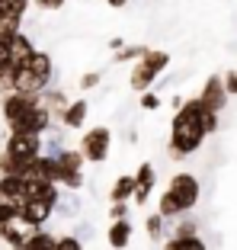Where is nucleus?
I'll list each match as a JSON object with an SVG mask.
<instances>
[{
  "label": "nucleus",
  "instance_id": "obj_1",
  "mask_svg": "<svg viewBox=\"0 0 237 250\" xmlns=\"http://www.w3.org/2000/svg\"><path fill=\"white\" fill-rule=\"evenodd\" d=\"M218 122H221V116L208 112L196 96L183 100L179 109L173 112L170 138H167V154H170V161H183V157L196 154V151L205 145L208 135L218 132Z\"/></svg>",
  "mask_w": 237,
  "mask_h": 250
},
{
  "label": "nucleus",
  "instance_id": "obj_2",
  "mask_svg": "<svg viewBox=\"0 0 237 250\" xmlns=\"http://www.w3.org/2000/svg\"><path fill=\"white\" fill-rule=\"evenodd\" d=\"M167 67H170V55L160 52V48H148V52H144V55H141V58L132 64L128 87H132L135 93H148V90H154L157 77H160Z\"/></svg>",
  "mask_w": 237,
  "mask_h": 250
},
{
  "label": "nucleus",
  "instance_id": "obj_3",
  "mask_svg": "<svg viewBox=\"0 0 237 250\" xmlns=\"http://www.w3.org/2000/svg\"><path fill=\"white\" fill-rule=\"evenodd\" d=\"M52 183L64 186L67 192H80L83 186V157L77 147H64L58 157H52Z\"/></svg>",
  "mask_w": 237,
  "mask_h": 250
},
{
  "label": "nucleus",
  "instance_id": "obj_4",
  "mask_svg": "<svg viewBox=\"0 0 237 250\" xmlns=\"http://www.w3.org/2000/svg\"><path fill=\"white\" fill-rule=\"evenodd\" d=\"M167 196L173 199L179 206V212H193L196 206H199V196H202V186H199V177L196 173H189V170H179V173H173L170 183H167Z\"/></svg>",
  "mask_w": 237,
  "mask_h": 250
},
{
  "label": "nucleus",
  "instance_id": "obj_5",
  "mask_svg": "<svg viewBox=\"0 0 237 250\" xmlns=\"http://www.w3.org/2000/svg\"><path fill=\"white\" fill-rule=\"evenodd\" d=\"M80 157L83 164H103L112 151V128L109 125H93L80 135Z\"/></svg>",
  "mask_w": 237,
  "mask_h": 250
},
{
  "label": "nucleus",
  "instance_id": "obj_6",
  "mask_svg": "<svg viewBox=\"0 0 237 250\" xmlns=\"http://www.w3.org/2000/svg\"><path fill=\"white\" fill-rule=\"evenodd\" d=\"M3 154L13 157L16 164H29L32 157L42 154V135H22V132H10L3 141Z\"/></svg>",
  "mask_w": 237,
  "mask_h": 250
},
{
  "label": "nucleus",
  "instance_id": "obj_7",
  "mask_svg": "<svg viewBox=\"0 0 237 250\" xmlns=\"http://www.w3.org/2000/svg\"><path fill=\"white\" fill-rule=\"evenodd\" d=\"M39 106V96H22V93H0V112H3V122L13 132L22 119L29 116V109Z\"/></svg>",
  "mask_w": 237,
  "mask_h": 250
},
{
  "label": "nucleus",
  "instance_id": "obj_8",
  "mask_svg": "<svg viewBox=\"0 0 237 250\" xmlns=\"http://www.w3.org/2000/svg\"><path fill=\"white\" fill-rule=\"evenodd\" d=\"M202 106H205L208 112H215V116H221V109L228 106V90H224V81H221V74H212L205 83H202L199 96H196Z\"/></svg>",
  "mask_w": 237,
  "mask_h": 250
},
{
  "label": "nucleus",
  "instance_id": "obj_9",
  "mask_svg": "<svg viewBox=\"0 0 237 250\" xmlns=\"http://www.w3.org/2000/svg\"><path fill=\"white\" fill-rule=\"evenodd\" d=\"M132 177H135V196H132V202L141 208V206H148V199L154 196V186H157L154 164H151V161H141L138 170H135Z\"/></svg>",
  "mask_w": 237,
  "mask_h": 250
},
{
  "label": "nucleus",
  "instance_id": "obj_10",
  "mask_svg": "<svg viewBox=\"0 0 237 250\" xmlns=\"http://www.w3.org/2000/svg\"><path fill=\"white\" fill-rule=\"evenodd\" d=\"M55 215V208L48 206V202H22L20 206V218H16V225H22L26 231H39L48 225V218Z\"/></svg>",
  "mask_w": 237,
  "mask_h": 250
},
{
  "label": "nucleus",
  "instance_id": "obj_11",
  "mask_svg": "<svg viewBox=\"0 0 237 250\" xmlns=\"http://www.w3.org/2000/svg\"><path fill=\"white\" fill-rule=\"evenodd\" d=\"M67 103H71L67 93H64V90H58V87H45L42 96H39V106L52 116V125H61V116H64Z\"/></svg>",
  "mask_w": 237,
  "mask_h": 250
},
{
  "label": "nucleus",
  "instance_id": "obj_12",
  "mask_svg": "<svg viewBox=\"0 0 237 250\" xmlns=\"http://www.w3.org/2000/svg\"><path fill=\"white\" fill-rule=\"evenodd\" d=\"M7 52H10V71H16V67H22L32 58L36 45H32V39L26 32H16L13 39H7Z\"/></svg>",
  "mask_w": 237,
  "mask_h": 250
},
{
  "label": "nucleus",
  "instance_id": "obj_13",
  "mask_svg": "<svg viewBox=\"0 0 237 250\" xmlns=\"http://www.w3.org/2000/svg\"><path fill=\"white\" fill-rule=\"evenodd\" d=\"M132 234H135V225L132 218H122V221H109V228H106V244L112 250H125L132 244Z\"/></svg>",
  "mask_w": 237,
  "mask_h": 250
},
{
  "label": "nucleus",
  "instance_id": "obj_14",
  "mask_svg": "<svg viewBox=\"0 0 237 250\" xmlns=\"http://www.w3.org/2000/svg\"><path fill=\"white\" fill-rule=\"evenodd\" d=\"M87 112H90V103L87 100H71L64 109V116H61V128H67V132H80L83 122H87Z\"/></svg>",
  "mask_w": 237,
  "mask_h": 250
},
{
  "label": "nucleus",
  "instance_id": "obj_15",
  "mask_svg": "<svg viewBox=\"0 0 237 250\" xmlns=\"http://www.w3.org/2000/svg\"><path fill=\"white\" fill-rule=\"evenodd\" d=\"M0 199L13 202V206H22L26 202V180L22 177H0Z\"/></svg>",
  "mask_w": 237,
  "mask_h": 250
},
{
  "label": "nucleus",
  "instance_id": "obj_16",
  "mask_svg": "<svg viewBox=\"0 0 237 250\" xmlns=\"http://www.w3.org/2000/svg\"><path fill=\"white\" fill-rule=\"evenodd\" d=\"M132 196H135V177H132V173H122V177H116V183L109 186V206L132 202Z\"/></svg>",
  "mask_w": 237,
  "mask_h": 250
},
{
  "label": "nucleus",
  "instance_id": "obj_17",
  "mask_svg": "<svg viewBox=\"0 0 237 250\" xmlns=\"http://www.w3.org/2000/svg\"><path fill=\"white\" fill-rule=\"evenodd\" d=\"M26 67H29L32 74H39V77H45V81H52V71H55V61H52V55L48 52H32V58L26 61Z\"/></svg>",
  "mask_w": 237,
  "mask_h": 250
},
{
  "label": "nucleus",
  "instance_id": "obj_18",
  "mask_svg": "<svg viewBox=\"0 0 237 250\" xmlns=\"http://www.w3.org/2000/svg\"><path fill=\"white\" fill-rule=\"evenodd\" d=\"M55 241H58V237H55L52 231L39 228V231H29V234H26L22 250H55Z\"/></svg>",
  "mask_w": 237,
  "mask_h": 250
},
{
  "label": "nucleus",
  "instance_id": "obj_19",
  "mask_svg": "<svg viewBox=\"0 0 237 250\" xmlns=\"http://www.w3.org/2000/svg\"><path fill=\"white\" fill-rule=\"evenodd\" d=\"M26 10H29V0H0V20L22 22Z\"/></svg>",
  "mask_w": 237,
  "mask_h": 250
},
{
  "label": "nucleus",
  "instance_id": "obj_20",
  "mask_svg": "<svg viewBox=\"0 0 237 250\" xmlns=\"http://www.w3.org/2000/svg\"><path fill=\"white\" fill-rule=\"evenodd\" d=\"M26 234H29V231L22 228V225H3V228H0V241L7 244L10 250H20L22 244H26Z\"/></svg>",
  "mask_w": 237,
  "mask_h": 250
},
{
  "label": "nucleus",
  "instance_id": "obj_21",
  "mask_svg": "<svg viewBox=\"0 0 237 250\" xmlns=\"http://www.w3.org/2000/svg\"><path fill=\"white\" fill-rule=\"evenodd\" d=\"M55 212H58L61 218H74V215L80 212V196H77V192H61V199L55 202Z\"/></svg>",
  "mask_w": 237,
  "mask_h": 250
},
{
  "label": "nucleus",
  "instance_id": "obj_22",
  "mask_svg": "<svg viewBox=\"0 0 237 250\" xmlns=\"http://www.w3.org/2000/svg\"><path fill=\"white\" fill-rule=\"evenodd\" d=\"M163 250H208V244L202 237H167Z\"/></svg>",
  "mask_w": 237,
  "mask_h": 250
},
{
  "label": "nucleus",
  "instance_id": "obj_23",
  "mask_svg": "<svg viewBox=\"0 0 237 250\" xmlns=\"http://www.w3.org/2000/svg\"><path fill=\"white\" fill-rule=\"evenodd\" d=\"M148 52V48H144V45H122V48H118L116 55H112V64H122V61H138L141 55Z\"/></svg>",
  "mask_w": 237,
  "mask_h": 250
},
{
  "label": "nucleus",
  "instance_id": "obj_24",
  "mask_svg": "<svg viewBox=\"0 0 237 250\" xmlns=\"http://www.w3.org/2000/svg\"><path fill=\"white\" fill-rule=\"evenodd\" d=\"M170 237H199V225H196L193 218H177V225H173V234Z\"/></svg>",
  "mask_w": 237,
  "mask_h": 250
},
{
  "label": "nucleus",
  "instance_id": "obj_25",
  "mask_svg": "<svg viewBox=\"0 0 237 250\" xmlns=\"http://www.w3.org/2000/svg\"><path fill=\"white\" fill-rule=\"evenodd\" d=\"M163 228H167V221L160 218L157 212H151L148 218H144V231H148V237L151 241H157V237H163Z\"/></svg>",
  "mask_w": 237,
  "mask_h": 250
},
{
  "label": "nucleus",
  "instance_id": "obj_26",
  "mask_svg": "<svg viewBox=\"0 0 237 250\" xmlns=\"http://www.w3.org/2000/svg\"><path fill=\"white\" fill-rule=\"evenodd\" d=\"M22 167L26 164H16L13 157H7L0 151V177H22Z\"/></svg>",
  "mask_w": 237,
  "mask_h": 250
},
{
  "label": "nucleus",
  "instance_id": "obj_27",
  "mask_svg": "<svg viewBox=\"0 0 237 250\" xmlns=\"http://www.w3.org/2000/svg\"><path fill=\"white\" fill-rule=\"evenodd\" d=\"M16 218H20V206L0 202V228H3V225H16Z\"/></svg>",
  "mask_w": 237,
  "mask_h": 250
},
{
  "label": "nucleus",
  "instance_id": "obj_28",
  "mask_svg": "<svg viewBox=\"0 0 237 250\" xmlns=\"http://www.w3.org/2000/svg\"><path fill=\"white\" fill-rule=\"evenodd\" d=\"M55 250H83V244L77 241L74 234H58V241H55Z\"/></svg>",
  "mask_w": 237,
  "mask_h": 250
},
{
  "label": "nucleus",
  "instance_id": "obj_29",
  "mask_svg": "<svg viewBox=\"0 0 237 250\" xmlns=\"http://www.w3.org/2000/svg\"><path fill=\"white\" fill-rule=\"evenodd\" d=\"M99 81H103L99 71H87V74H80V83H77V87L80 90H93V87H99Z\"/></svg>",
  "mask_w": 237,
  "mask_h": 250
},
{
  "label": "nucleus",
  "instance_id": "obj_30",
  "mask_svg": "<svg viewBox=\"0 0 237 250\" xmlns=\"http://www.w3.org/2000/svg\"><path fill=\"white\" fill-rule=\"evenodd\" d=\"M128 212H132V202H118V206H109V221L128 218Z\"/></svg>",
  "mask_w": 237,
  "mask_h": 250
},
{
  "label": "nucleus",
  "instance_id": "obj_31",
  "mask_svg": "<svg viewBox=\"0 0 237 250\" xmlns=\"http://www.w3.org/2000/svg\"><path fill=\"white\" fill-rule=\"evenodd\" d=\"M141 109H160V96H157V90L141 93Z\"/></svg>",
  "mask_w": 237,
  "mask_h": 250
},
{
  "label": "nucleus",
  "instance_id": "obj_32",
  "mask_svg": "<svg viewBox=\"0 0 237 250\" xmlns=\"http://www.w3.org/2000/svg\"><path fill=\"white\" fill-rule=\"evenodd\" d=\"M74 237L77 241H90V237H93V225H90V221H80V225H77V231H74Z\"/></svg>",
  "mask_w": 237,
  "mask_h": 250
},
{
  "label": "nucleus",
  "instance_id": "obj_33",
  "mask_svg": "<svg viewBox=\"0 0 237 250\" xmlns=\"http://www.w3.org/2000/svg\"><path fill=\"white\" fill-rule=\"evenodd\" d=\"M39 10H61V7H67L71 0H32Z\"/></svg>",
  "mask_w": 237,
  "mask_h": 250
},
{
  "label": "nucleus",
  "instance_id": "obj_34",
  "mask_svg": "<svg viewBox=\"0 0 237 250\" xmlns=\"http://www.w3.org/2000/svg\"><path fill=\"white\" fill-rule=\"evenodd\" d=\"M221 81H224V90H228V96H237V71H228Z\"/></svg>",
  "mask_w": 237,
  "mask_h": 250
},
{
  "label": "nucleus",
  "instance_id": "obj_35",
  "mask_svg": "<svg viewBox=\"0 0 237 250\" xmlns=\"http://www.w3.org/2000/svg\"><path fill=\"white\" fill-rule=\"evenodd\" d=\"M106 7H112V10H122V7H128V0H103Z\"/></svg>",
  "mask_w": 237,
  "mask_h": 250
},
{
  "label": "nucleus",
  "instance_id": "obj_36",
  "mask_svg": "<svg viewBox=\"0 0 237 250\" xmlns=\"http://www.w3.org/2000/svg\"><path fill=\"white\" fill-rule=\"evenodd\" d=\"M3 81H7V74H3V71H0V83H3Z\"/></svg>",
  "mask_w": 237,
  "mask_h": 250
},
{
  "label": "nucleus",
  "instance_id": "obj_37",
  "mask_svg": "<svg viewBox=\"0 0 237 250\" xmlns=\"http://www.w3.org/2000/svg\"><path fill=\"white\" fill-rule=\"evenodd\" d=\"M0 202H3V199H0Z\"/></svg>",
  "mask_w": 237,
  "mask_h": 250
},
{
  "label": "nucleus",
  "instance_id": "obj_38",
  "mask_svg": "<svg viewBox=\"0 0 237 250\" xmlns=\"http://www.w3.org/2000/svg\"><path fill=\"white\" fill-rule=\"evenodd\" d=\"M20 250H22V247H20Z\"/></svg>",
  "mask_w": 237,
  "mask_h": 250
}]
</instances>
